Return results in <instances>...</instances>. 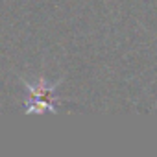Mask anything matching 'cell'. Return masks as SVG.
<instances>
[{
    "mask_svg": "<svg viewBox=\"0 0 157 157\" xmlns=\"http://www.w3.org/2000/svg\"><path fill=\"white\" fill-rule=\"evenodd\" d=\"M26 87L30 89V93H32V100H30V104H28V107H26V111L28 113H39V111H44V109H48V111H54V105H52V100H54V87L52 85H48L46 82H39L37 85H33V83H26Z\"/></svg>",
    "mask_w": 157,
    "mask_h": 157,
    "instance_id": "1",
    "label": "cell"
}]
</instances>
